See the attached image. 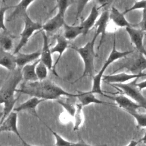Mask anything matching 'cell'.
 Here are the masks:
<instances>
[{
	"instance_id": "6da1fadb",
	"label": "cell",
	"mask_w": 146,
	"mask_h": 146,
	"mask_svg": "<svg viewBox=\"0 0 146 146\" xmlns=\"http://www.w3.org/2000/svg\"><path fill=\"white\" fill-rule=\"evenodd\" d=\"M17 92L36 97L44 100H55L62 97H76V94L70 93L53 82L45 79L42 81L25 83Z\"/></svg>"
},
{
	"instance_id": "7a4b0ae2",
	"label": "cell",
	"mask_w": 146,
	"mask_h": 146,
	"mask_svg": "<svg viewBox=\"0 0 146 146\" xmlns=\"http://www.w3.org/2000/svg\"><path fill=\"white\" fill-rule=\"evenodd\" d=\"M22 79V68L18 67L15 71L10 72L1 87L0 104L3 106L1 112V123L13 111L14 105L18 99L15 98L14 94L17 92L18 85Z\"/></svg>"
},
{
	"instance_id": "3957f363",
	"label": "cell",
	"mask_w": 146,
	"mask_h": 146,
	"mask_svg": "<svg viewBox=\"0 0 146 146\" xmlns=\"http://www.w3.org/2000/svg\"><path fill=\"white\" fill-rule=\"evenodd\" d=\"M133 52V50L120 51L116 49V35L115 34L113 40L112 48L111 50V51L109 54L106 62L104 63L100 71L96 75H95V76L92 78V85L91 90L90 91L93 93H94L95 94H98L102 96H104L105 97L108 98V96L107 95H106L102 90L101 84H102V78L104 75V72L106 70L107 68L113 62H114L115 61L118 59L124 58Z\"/></svg>"
},
{
	"instance_id": "277c9868",
	"label": "cell",
	"mask_w": 146,
	"mask_h": 146,
	"mask_svg": "<svg viewBox=\"0 0 146 146\" xmlns=\"http://www.w3.org/2000/svg\"><path fill=\"white\" fill-rule=\"evenodd\" d=\"M97 37L94 35L92 40L88 42L84 46L78 47L76 46H71V48L78 53L83 60L84 64V70L80 77L77 79L79 80L86 76L93 78L94 74V60L96 57V53L94 50L95 43Z\"/></svg>"
},
{
	"instance_id": "5b68a950",
	"label": "cell",
	"mask_w": 146,
	"mask_h": 146,
	"mask_svg": "<svg viewBox=\"0 0 146 146\" xmlns=\"http://www.w3.org/2000/svg\"><path fill=\"white\" fill-rule=\"evenodd\" d=\"M76 2L71 0H60L56 1V8L58 9L56 14L43 25L42 31L48 33H52L57 31L60 27H63L66 23L64 20L65 13L67 8Z\"/></svg>"
},
{
	"instance_id": "8992f818",
	"label": "cell",
	"mask_w": 146,
	"mask_h": 146,
	"mask_svg": "<svg viewBox=\"0 0 146 146\" xmlns=\"http://www.w3.org/2000/svg\"><path fill=\"white\" fill-rule=\"evenodd\" d=\"M139 79L136 78L125 83L112 84L110 85L120 91L122 94L128 96L140 105L142 108L146 110V98L141 94V91L137 86Z\"/></svg>"
},
{
	"instance_id": "52a82bcc",
	"label": "cell",
	"mask_w": 146,
	"mask_h": 146,
	"mask_svg": "<svg viewBox=\"0 0 146 146\" xmlns=\"http://www.w3.org/2000/svg\"><path fill=\"white\" fill-rule=\"evenodd\" d=\"M23 18L24 21V27L20 34L21 39L19 42L13 52L14 55L19 52V51L27 43L30 38L35 31L39 30L42 31L43 25L39 22L33 21L27 13L25 14Z\"/></svg>"
},
{
	"instance_id": "ba28073f",
	"label": "cell",
	"mask_w": 146,
	"mask_h": 146,
	"mask_svg": "<svg viewBox=\"0 0 146 146\" xmlns=\"http://www.w3.org/2000/svg\"><path fill=\"white\" fill-rule=\"evenodd\" d=\"M123 68H125L132 74H135L144 72V71L146 69V57L138 52L137 55L135 57H132L129 58V59H127V60L120 66L113 74Z\"/></svg>"
},
{
	"instance_id": "9c48e42d",
	"label": "cell",
	"mask_w": 146,
	"mask_h": 146,
	"mask_svg": "<svg viewBox=\"0 0 146 146\" xmlns=\"http://www.w3.org/2000/svg\"><path fill=\"white\" fill-rule=\"evenodd\" d=\"M146 76V72H142L139 74L132 73L120 72L117 74H111L110 75H104L102 81L109 84L125 83L129 80H132L136 78Z\"/></svg>"
},
{
	"instance_id": "30bf717a",
	"label": "cell",
	"mask_w": 146,
	"mask_h": 146,
	"mask_svg": "<svg viewBox=\"0 0 146 146\" xmlns=\"http://www.w3.org/2000/svg\"><path fill=\"white\" fill-rule=\"evenodd\" d=\"M125 30L129 36L131 43L134 45L138 52L146 57V49L143 42L145 32L133 26L125 28Z\"/></svg>"
},
{
	"instance_id": "8fae6325",
	"label": "cell",
	"mask_w": 146,
	"mask_h": 146,
	"mask_svg": "<svg viewBox=\"0 0 146 146\" xmlns=\"http://www.w3.org/2000/svg\"><path fill=\"white\" fill-rule=\"evenodd\" d=\"M109 98L113 100L119 108L128 113L137 112V110L142 108L140 105L122 94L113 96H110Z\"/></svg>"
},
{
	"instance_id": "7c38bea8",
	"label": "cell",
	"mask_w": 146,
	"mask_h": 146,
	"mask_svg": "<svg viewBox=\"0 0 146 146\" xmlns=\"http://www.w3.org/2000/svg\"><path fill=\"white\" fill-rule=\"evenodd\" d=\"M110 20V12L108 10H104L102 12L98 19L97 20L95 27L96 28L94 35L97 38L100 35V39L98 46V50L99 49L104 42L106 34L108 22Z\"/></svg>"
},
{
	"instance_id": "4fadbf2b",
	"label": "cell",
	"mask_w": 146,
	"mask_h": 146,
	"mask_svg": "<svg viewBox=\"0 0 146 146\" xmlns=\"http://www.w3.org/2000/svg\"><path fill=\"white\" fill-rule=\"evenodd\" d=\"M18 114L15 111L11 112L10 115L0 124V131L2 132H11L15 133L20 140L23 138L21 137L17 125Z\"/></svg>"
},
{
	"instance_id": "5bb4252c",
	"label": "cell",
	"mask_w": 146,
	"mask_h": 146,
	"mask_svg": "<svg viewBox=\"0 0 146 146\" xmlns=\"http://www.w3.org/2000/svg\"><path fill=\"white\" fill-rule=\"evenodd\" d=\"M44 101L45 100L36 97H31L29 99L20 104L18 106L15 107L13 110V111H15L17 113L21 111H27L30 114L34 115L36 118L40 119L36 112V108L40 103ZM40 120L42 121V120Z\"/></svg>"
},
{
	"instance_id": "9a60e30c",
	"label": "cell",
	"mask_w": 146,
	"mask_h": 146,
	"mask_svg": "<svg viewBox=\"0 0 146 146\" xmlns=\"http://www.w3.org/2000/svg\"><path fill=\"white\" fill-rule=\"evenodd\" d=\"M42 34L43 36V46L39 59L47 67L48 70H53L54 64L52 52L49 45L48 38L45 31H42Z\"/></svg>"
},
{
	"instance_id": "2e32d148",
	"label": "cell",
	"mask_w": 146,
	"mask_h": 146,
	"mask_svg": "<svg viewBox=\"0 0 146 146\" xmlns=\"http://www.w3.org/2000/svg\"><path fill=\"white\" fill-rule=\"evenodd\" d=\"M55 39H56V44L55 45L51 48V51L52 54L54 53H58V58L54 64L53 68V72L55 75L58 76V74L54 71L55 66L57 65L58 62L60 60V59L63 55V54L67 50V47H68V40L65 38L63 34H57L55 35Z\"/></svg>"
},
{
	"instance_id": "e0dca14e",
	"label": "cell",
	"mask_w": 146,
	"mask_h": 146,
	"mask_svg": "<svg viewBox=\"0 0 146 146\" xmlns=\"http://www.w3.org/2000/svg\"><path fill=\"white\" fill-rule=\"evenodd\" d=\"M76 98L79 100V103H80L83 107L90 105L91 104H105L110 105L112 103H108L98 99L95 96V94L89 91H79L76 94Z\"/></svg>"
},
{
	"instance_id": "ac0fdd59",
	"label": "cell",
	"mask_w": 146,
	"mask_h": 146,
	"mask_svg": "<svg viewBox=\"0 0 146 146\" xmlns=\"http://www.w3.org/2000/svg\"><path fill=\"white\" fill-rule=\"evenodd\" d=\"M99 9L95 5L93 6L91 8V11L88 17L83 19L80 25L83 29V35H86L88 34V31L95 25L97 20L99 18Z\"/></svg>"
},
{
	"instance_id": "d6986e66",
	"label": "cell",
	"mask_w": 146,
	"mask_h": 146,
	"mask_svg": "<svg viewBox=\"0 0 146 146\" xmlns=\"http://www.w3.org/2000/svg\"><path fill=\"white\" fill-rule=\"evenodd\" d=\"M0 64L10 72L15 71L18 67L15 55L0 48Z\"/></svg>"
},
{
	"instance_id": "ffe728a7",
	"label": "cell",
	"mask_w": 146,
	"mask_h": 146,
	"mask_svg": "<svg viewBox=\"0 0 146 146\" xmlns=\"http://www.w3.org/2000/svg\"><path fill=\"white\" fill-rule=\"evenodd\" d=\"M110 19L117 26L120 27H129L133 26L125 18V14L120 12L115 6H112L110 11Z\"/></svg>"
},
{
	"instance_id": "44dd1931",
	"label": "cell",
	"mask_w": 146,
	"mask_h": 146,
	"mask_svg": "<svg viewBox=\"0 0 146 146\" xmlns=\"http://www.w3.org/2000/svg\"><path fill=\"white\" fill-rule=\"evenodd\" d=\"M39 60L40 59H38L31 63L26 64L22 68V74L24 82L29 83L38 81L36 74V67Z\"/></svg>"
},
{
	"instance_id": "7402d4cb",
	"label": "cell",
	"mask_w": 146,
	"mask_h": 146,
	"mask_svg": "<svg viewBox=\"0 0 146 146\" xmlns=\"http://www.w3.org/2000/svg\"><path fill=\"white\" fill-rule=\"evenodd\" d=\"M41 55V52L39 51L28 53L24 54L18 52L15 55L16 56V62L18 66V67H23L26 64L31 63V62H34L40 59Z\"/></svg>"
},
{
	"instance_id": "603a6c76",
	"label": "cell",
	"mask_w": 146,
	"mask_h": 146,
	"mask_svg": "<svg viewBox=\"0 0 146 146\" xmlns=\"http://www.w3.org/2000/svg\"><path fill=\"white\" fill-rule=\"evenodd\" d=\"M35 1L34 0H23L21 1L18 4L13 6L14 10L9 15L7 18V21H10L18 17H23L25 14H26L27 10L30 5L33 3Z\"/></svg>"
},
{
	"instance_id": "cb8c5ba5",
	"label": "cell",
	"mask_w": 146,
	"mask_h": 146,
	"mask_svg": "<svg viewBox=\"0 0 146 146\" xmlns=\"http://www.w3.org/2000/svg\"><path fill=\"white\" fill-rule=\"evenodd\" d=\"M63 27V35L68 40H73L80 35H83V29L80 25L78 26L70 25L66 22Z\"/></svg>"
},
{
	"instance_id": "d4e9b609",
	"label": "cell",
	"mask_w": 146,
	"mask_h": 146,
	"mask_svg": "<svg viewBox=\"0 0 146 146\" xmlns=\"http://www.w3.org/2000/svg\"><path fill=\"white\" fill-rule=\"evenodd\" d=\"M76 97H62L58 99L56 102L63 107L66 112L71 117H74L75 111L76 103L73 100V99Z\"/></svg>"
},
{
	"instance_id": "484cf974",
	"label": "cell",
	"mask_w": 146,
	"mask_h": 146,
	"mask_svg": "<svg viewBox=\"0 0 146 146\" xmlns=\"http://www.w3.org/2000/svg\"><path fill=\"white\" fill-rule=\"evenodd\" d=\"M83 106L82 105L78 103H76V111L73 117L74 121V127H73V131H78L82 125L83 124L84 121V115L83 112Z\"/></svg>"
},
{
	"instance_id": "4316f807",
	"label": "cell",
	"mask_w": 146,
	"mask_h": 146,
	"mask_svg": "<svg viewBox=\"0 0 146 146\" xmlns=\"http://www.w3.org/2000/svg\"><path fill=\"white\" fill-rule=\"evenodd\" d=\"M1 49L5 51L10 52L13 47V38L10 35L1 33L0 36Z\"/></svg>"
},
{
	"instance_id": "83f0119b",
	"label": "cell",
	"mask_w": 146,
	"mask_h": 146,
	"mask_svg": "<svg viewBox=\"0 0 146 146\" xmlns=\"http://www.w3.org/2000/svg\"><path fill=\"white\" fill-rule=\"evenodd\" d=\"M48 68L40 60L36 67V74L39 81H42L47 79L48 76Z\"/></svg>"
},
{
	"instance_id": "f1b7e54d",
	"label": "cell",
	"mask_w": 146,
	"mask_h": 146,
	"mask_svg": "<svg viewBox=\"0 0 146 146\" xmlns=\"http://www.w3.org/2000/svg\"><path fill=\"white\" fill-rule=\"evenodd\" d=\"M129 114L136 120L137 128H146V113H139L137 111L131 112Z\"/></svg>"
},
{
	"instance_id": "f546056e",
	"label": "cell",
	"mask_w": 146,
	"mask_h": 146,
	"mask_svg": "<svg viewBox=\"0 0 146 146\" xmlns=\"http://www.w3.org/2000/svg\"><path fill=\"white\" fill-rule=\"evenodd\" d=\"M47 128L51 132V133H52L55 139V146H72V142H71L70 141L66 140L64 138H63L62 136H60L57 132L51 129L49 127L47 126Z\"/></svg>"
},
{
	"instance_id": "4dcf8cb0",
	"label": "cell",
	"mask_w": 146,
	"mask_h": 146,
	"mask_svg": "<svg viewBox=\"0 0 146 146\" xmlns=\"http://www.w3.org/2000/svg\"><path fill=\"white\" fill-rule=\"evenodd\" d=\"M146 9V0L144 1H135L133 3V5L129 8L125 10L124 11H123V13L124 14L138 9H142L144 10Z\"/></svg>"
},
{
	"instance_id": "1f68e13d",
	"label": "cell",
	"mask_w": 146,
	"mask_h": 146,
	"mask_svg": "<svg viewBox=\"0 0 146 146\" xmlns=\"http://www.w3.org/2000/svg\"><path fill=\"white\" fill-rule=\"evenodd\" d=\"M133 27L138 28L146 33V9L143 10L142 18L140 22L137 24H133Z\"/></svg>"
},
{
	"instance_id": "d6a6232c",
	"label": "cell",
	"mask_w": 146,
	"mask_h": 146,
	"mask_svg": "<svg viewBox=\"0 0 146 146\" xmlns=\"http://www.w3.org/2000/svg\"><path fill=\"white\" fill-rule=\"evenodd\" d=\"M11 7L10 6H1V9H0V13H1V30H3L4 31H6L7 30V29L5 26V13L6 11L10 8H11Z\"/></svg>"
},
{
	"instance_id": "836d02e7",
	"label": "cell",
	"mask_w": 146,
	"mask_h": 146,
	"mask_svg": "<svg viewBox=\"0 0 146 146\" xmlns=\"http://www.w3.org/2000/svg\"><path fill=\"white\" fill-rule=\"evenodd\" d=\"M77 2V11L76 14V21L78 20L79 17L81 15L82 12L83 11V9L87 5V3L90 1H76Z\"/></svg>"
},
{
	"instance_id": "e575fe53",
	"label": "cell",
	"mask_w": 146,
	"mask_h": 146,
	"mask_svg": "<svg viewBox=\"0 0 146 146\" xmlns=\"http://www.w3.org/2000/svg\"><path fill=\"white\" fill-rule=\"evenodd\" d=\"M72 146H94V145H90L88 144H87L86 143H85L84 141L80 140L79 141H78L76 143H74L72 142Z\"/></svg>"
},
{
	"instance_id": "d590c367",
	"label": "cell",
	"mask_w": 146,
	"mask_h": 146,
	"mask_svg": "<svg viewBox=\"0 0 146 146\" xmlns=\"http://www.w3.org/2000/svg\"><path fill=\"white\" fill-rule=\"evenodd\" d=\"M137 86L139 87V88L141 91L143 89L146 88V80H143L142 82H137Z\"/></svg>"
},
{
	"instance_id": "8d00e7d4",
	"label": "cell",
	"mask_w": 146,
	"mask_h": 146,
	"mask_svg": "<svg viewBox=\"0 0 146 146\" xmlns=\"http://www.w3.org/2000/svg\"><path fill=\"white\" fill-rule=\"evenodd\" d=\"M21 142H22V144L23 146H34V145H32L30 144L29 143H27L26 141H25V140H23V139H22V140H21Z\"/></svg>"
},
{
	"instance_id": "74e56055",
	"label": "cell",
	"mask_w": 146,
	"mask_h": 146,
	"mask_svg": "<svg viewBox=\"0 0 146 146\" xmlns=\"http://www.w3.org/2000/svg\"><path fill=\"white\" fill-rule=\"evenodd\" d=\"M145 146H146V145H145Z\"/></svg>"
}]
</instances>
